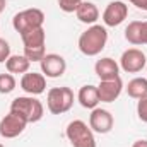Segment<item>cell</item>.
Segmentation results:
<instances>
[{
  "label": "cell",
  "mask_w": 147,
  "mask_h": 147,
  "mask_svg": "<svg viewBox=\"0 0 147 147\" xmlns=\"http://www.w3.org/2000/svg\"><path fill=\"white\" fill-rule=\"evenodd\" d=\"M94 72L99 77V80H111V79L120 77V65L113 58L105 57V58H101V60L96 62Z\"/></svg>",
  "instance_id": "cell-15"
},
{
  "label": "cell",
  "mask_w": 147,
  "mask_h": 147,
  "mask_svg": "<svg viewBox=\"0 0 147 147\" xmlns=\"http://www.w3.org/2000/svg\"><path fill=\"white\" fill-rule=\"evenodd\" d=\"M21 89L28 92L29 96H38L43 94L46 89V77L38 72H26L22 74L21 79Z\"/></svg>",
  "instance_id": "cell-12"
},
{
  "label": "cell",
  "mask_w": 147,
  "mask_h": 147,
  "mask_svg": "<svg viewBox=\"0 0 147 147\" xmlns=\"http://www.w3.org/2000/svg\"><path fill=\"white\" fill-rule=\"evenodd\" d=\"M132 147H147V140H144V139H140V140H135Z\"/></svg>",
  "instance_id": "cell-25"
},
{
  "label": "cell",
  "mask_w": 147,
  "mask_h": 147,
  "mask_svg": "<svg viewBox=\"0 0 147 147\" xmlns=\"http://www.w3.org/2000/svg\"><path fill=\"white\" fill-rule=\"evenodd\" d=\"M5 5H7V2H5V0H0V14L5 10Z\"/></svg>",
  "instance_id": "cell-26"
},
{
  "label": "cell",
  "mask_w": 147,
  "mask_h": 147,
  "mask_svg": "<svg viewBox=\"0 0 147 147\" xmlns=\"http://www.w3.org/2000/svg\"><path fill=\"white\" fill-rule=\"evenodd\" d=\"M113 115L108 110H103V108H94L89 115V127L92 132L96 134H108L113 128Z\"/></svg>",
  "instance_id": "cell-11"
},
{
  "label": "cell",
  "mask_w": 147,
  "mask_h": 147,
  "mask_svg": "<svg viewBox=\"0 0 147 147\" xmlns=\"http://www.w3.org/2000/svg\"><path fill=\"white\" fill-rule=\"evenodd\" d=\"M108 43V31L105 26L92 24L79 36V50L86 57H96L99 55Z\"/></svg>",
  "instance_id": "cell-1"
},
{
  "label": "cell",
  "mask_w": 147,
  "mask_h": 147,
  "mask_svg": "<svg viewBox=\"0 0 147 147\" xmlns=\"http://www.w3.org/2000/svg\"><path fill=\"white\" fill-rule=\"evenodd\" d=\"M5 67H7L9 74H26L29 72L31 62L24 55H10L5 62Z\"/></svg>",
  "instance_id": "cell-18"
},
{
  "label": "cell",
  "mask_w": 147,
  "mask_h": 147,
  "mask_svg": "<svg viewBox=\"0 0 147 147\" xmlns=\"http://www.w3.org/2000/svg\"><path fill=\"white\" fill-rule=\"evenodd\" d=\"M132 5H135L137 9H140V10H146L147 12V0H128Z\"/></svg>",
  "instance_id": "cell-24"
},
{
  "label": "cell",
  "mask_w": 147,
  "mask_h": 147,
  "mask_svg": "<svg viewBox=\"0 0 147 147\" xmlns=\"http://www.w3.org/2000/svg\"><path fill=\"white\" fill-rule=\"evenodd\" d=\"M121 91H123V82L120 77L111 79V80H101V84L98 86L99 101L101 103H113L115 99H118Z\"/></svg>",
  "instance_id": "cell-13"
},
{
  "label": "cell",
  "mask_w": 147,
  "mask_h": 147,
  "mask_svg": "<svg viewBox=\"0 0 147 147\" xmlns=\"http://www.w3.org/2000/svg\"><path fill=\"white\" fill-rule=\"evenodd\" d=\"M41 65V72L45 77H50V79H57V77H62L65 70H67V62L62 55H57V53H48L45 55V58L39 62Z\"/></svg>",
  "instance_id": "cell-10"
},
{
  "label": "cell",
  "mask_w": 147,
  "mask_h": 147,
  "mask_svg": "<svg viewBox=\"0 0 147 147\" xmlns=\"http://www.w3.org/2000/svg\"><path fill=\"white\" fill-rule=\"evenodd\" d=\"M74 105V91L70 87H51L46 94V106L53 115H62L72 108Z\"/></svg>",
  "instance_id": "cell-4"
},
{
  "label": "cell",
  "mask_w": 147,
  "mask_h": 147,
  "mask_svg": "<svg viewBox=\"0 0 147 147\" xmlns=\"http://www.w3.org/2000/svg\"><path fill=\"white\" fill-rule=\"evenodd\" d=\"M125 39L130 45H147V21H132L125 29Z\"/></svg>",
  "instance_id": "cell-14"
},
{
  "label": "cell",
  "mask_w": 147,
  "mask_h": 147,
  "mask_svg": "<svg viewBox=\"0 0 147 147\" xmlns=\"http://www.w3.org/2000/svg\"><path fill=\"white\" fill-rule=\"evenodd\" d=\"M16 89V79L12 74H0V94H9Z\"/></svg>",
  "instance_id": "cell-20"
},
{
  "label": "cell",
  "mask_w": 147,
  "mask_h": 147,
  "mask_svg": "<svg viewBox=\"0 0 147 147\" xmlns=\"http://www.w3.org/2000/svg\"><path fill=\"white\" fill-rule=\"evenodd\" d=\"M128 16V5L121 0H115L110 2L103 12V22L105 26H110V28H116L120 26Z\"/></svg>",
  "instance_id": "cell-9"
},
{
  "label": "cell",
  "mask_w": 147,
  "mask_h": 147,
  "mask_svg": "<svg viewBox=\"0 0 147 147\" xmlns=\"http://www.w3.org/2000/svg\"><path fill=\"white\" fill-rule=\"evenodd\" d=\"M137 115H139V118L144 123H147V96L139 99V103H137Z\"/></svg>",
  "instance_id": "cell-22"
},
{
  "label": "cell",
  "mask_w": 147,
  "mask_h": 147,
  "mask_svg": "<svg viewBox=\"0 0 147 147\" xmlns=\"http://www.w3.org/2000/svg\"><path fill=\"white\" fill-rule=\"evenodd\" d=\"M127 94L134 99H140V98L147 96V79H144V77L132 79L127 86Z\"/></svg>",
  "instance_id": "cell-19"
},
{
  "label": "cell",
  "mask_w": 147,
  "mask_h": 147,
  "mask_svg": "<svg viewBox=\"0 0 147 147\" xmlns=\"http://www.w3.org/2000/svg\"><path fill=\"white\" fill-rule=\"evenodd\" d=\"M10 57V45L0 38V63L7 62V58Z\"/></svg>",
  "instance_id": "cell-23"
},
{
  "label": "cell",
  "mask_w": 147,
  "mask_h": 147,
  "mask_svg": "<svg viewBox=\"0 0 147 147\" xmlns=\"http://www.w3.org/2000/svg\"><path fill=\"white\" fill-rule=\"evenodd\" d=\"M144 67H147L146 53L139 48H128L121 53L120 58V69L127 74H137Z\"/></svg>",
  "instance_id": "cell-8"
},
{
  "label": "cell",
  "mask_w": 147,
  "mask_h": 147,
  "mask_svg": "<svg viewBox=\"0 0 147 147\" xmlns=\"http://www.w3.org/2000/svg\"><path fill=\"white\" fill-rule=\"evenodd\" d=\"M75 16L84 24H94L99 19V9L92 2H82L79 5V9L75 10Z\"/></svg>",
  "instance_id": "cell-17"
},
{
  "label": "cell",
  "mask_w": 147,
  "mask_h": 147,
  "mask_svg": "<svg viewBox=\"0 0 147 147\" xmlns=\"http://www.w3.org/2000/svg\"><path fill=\"white\" fill-rule=\"evenodd\" d=\"M77 101L80 103L82 108H87V110H94L98 108V105L101 103L99 101V94H98V86H82L79 89V94H77Z\"/></svg>",
  "instance_id": "cell-16"
},
{
  "label": "cell",
  "mask_w": 147,
  "mask_h": 147,
  "mask_svg": "<svg viewBox=\"0 0 147 147\" xmlns=\"http://www.w3.org/2000/svg\"><path fill=\"white\" fill-rule=\"evenodd\" d=\"M65 135L72 147H96V139L91 127L82 120H74L67 125Z\"/></svg>",
  "instance_id": "cell-5"
},
{
  "label": "cell",
  "mask_w": 147,
  "mask_h": 147,
  "mask_svg": "<svg viewBox=\"0 0 147 147\" xmlns=\"http://www.w3.org/2000/svg\"><path fill=\"white\" fill-rule=\"evenodd\" d=\"M10 111H16L21 116H24L28 120V123H36L45 115V108H43L41 101L36 99L34 96H19V98H16L10 103Z\"/></svg>",
  "instance_id": "cell-3"
},
{
  "label": "cell",
  "mask_w": 147,
  "mask_h": 147,
  "mask_svg": "<svg viewBox=\"0 0 147 147\" xmlns=\"http://www.w3.org/2000/svg\"><path fill=\"white\" fill-rule=\"evenodd\" d=\"M21 39L24 43V57L29 62H41L45 58V55H46V50H45L46 33L43 28H38V29L21 34Z\"/></svg>",
  "instance_id": "cell-2"
},
{
  "label": "cell",
  "mask_w": 147,
  "mask_h": 147,
  "mask_svg": "<svg viewBox=\"0 0 147 147\" xmlns=\"http://www.w3.org/2000/svg\"><path fill=\"white\" fill-rule=\"evenodd\" d=\"M0 147H3V144H0Z\"/></svg>",
  "instance_id": "cell-27"
},
{
  "label": "cell",
  "mask_w": 147,
  "mask_h": 147,
  "mask_svg": "<svg viewBox=\"0 0 147 147\" xmlns=\"http://www.w3.org/2000/svg\"><path fill=\"white\" fill-rule=\"evenodd\" d=\"M45 22V14L39 9H24L21 12H17L12 19V26L19 34H24L28 31H33L38 28H43Z\"/></svg>",
  "instance_id": "cell-6"
},
{
  "label": "cell",
  "mask_w": 147,
  "mask_h": 147,
  "mask_svg": "<svg viewBox=\"0 0 147 147\" xmlns=\"http://www.w3.org/2000/svg\"><path fill=\"white\" fill-rule=\"evenodd\" d=\"M28 125V120L21 116L16 111H9L2 120H0V135L3 139H16L24 132Z\"/></svg>",
  "instance_id": "cell-7"
},
{
  "label": "cell",
  "mask_w": 147,
  "mask_h": 147,
  "mask_svg": "<svg viewBox=\"0 0 147 147\" xmlns=\"http://www.w3.org/2000/svg\"><path fill=\"white\" fill-rule=\"evenodd\" d=\"M82 2H84V0H58V7H60L63 12L70 14V12H75V10L79 9V5H80Z\"/></svg>",
  "instance_id": "cell-21"
}]
</instances>
